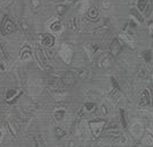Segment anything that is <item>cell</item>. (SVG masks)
Masks as SVG:
<instances>
[{"instance_id":"obj_1","label":"cell","mask_w":153,"mask_h":147,"mask_svg":"<svg viewBox=\"0 0 153 147\" xmlns=\"http://www.w3.org/2000/svg\"><path fill=\"white\" fill-rule=\"evenodd\" d=\"M104 125H105V121L104 120H91L88 122V127H90L93 136L95 137V138H98L101 135V131L103 129Z\"/></svg>"},{"instance_id":"obj_2","label":"cell","mask_w":153,"mask_h":147,"mask_svg":"<svg viewBox=\"0 0 153 147\" xmlns=\"http://www.w3.org/2000/svg\"><path fill=\"white\" fill-rule=\"evenodd\" d=\"M75 83H76V77H75L74 74H71V72H66L65 75L62 77H60L59 81H58L59 87H62V88L71 87Z\"/></svg>"},{"instance_id":"obj_3","label":"cell","mask_w":153,"mask_h":147,"mask_svg":"<svg viewBox=\"0 0 153 147\" xmlns=\"http://www.w3.org/2000/svg\"><path fill=\"white\" fill-rule=\"evenodd\" d=\"M15 24L8 16H5L1 21V34L2 35H8L15 31Z\"/></svg>"},{"instance_id":"obj_4","label":"cell","mask_w":153,"mask_h":147,"mask_svg":"<svg viewBox=\"0 0 153 147\" xmlns=\"http://www.w3.org/2000/svg\"><path fill=\"white\" fill-rule=\"evenodd\" d=\"M129 131H131V134L133 137H135V138H141V137L144 135V123L141 122V121L134 122V123L131 126Z\"/></svg>"},{"instance_id":"obj_5","label":"cell","mask_w":153,"mask_h":147,"mask_svg":"<svg viewBox=\"0 0 153 147\" xmlns=\"http://www.w3.org/2000/svg\"><path fill=\"white\" fill-rule=\"evenodd\" d=\"M36 58H38L40 65L42 66L43 68L49 69V68H50L49 59H48V57H47V55H45V52L42 50V48H41V47H36Z\"/></svg>"},{"instance_id":"obj_6","label":"cell","mask_w":153,"mask_h":147,"mask_svg":"<svg viewBox=\"0 0 153 147\" xmlns=\"http://www.w3.org/2000/svg\"><path fill=\"white\" fill-rule=\"evenodd\" d=\"M55 36H52L50 34H44V35L41 36V43L45 48H52L55 45Z\"/></svg>"},{"instance_id":"obj_7","label":"cell","mask_w":153,"mask_h":147,"mask_svg":"<svg viewBox=\"0 0 153 147\" xmlns=\"http://www.w3.org/2000/svg\"><path fill=\"white\" fill-rule=\"evenodd\" d=\"M121 51V44L118 40H114L110 45V53L112 57H117Z\"/></svg>"},{"instance_id":"obj_8","label":"cell","mask_w":153,"mask_h":147,"mask_svg":"<svg viewBox=\"0 0 153 147\" xmlns=\"http://www.w3.org/2000/svg\"><path fill=\"white\" fill-rule=\"evenodd\" d=\"M137 8L141 13H145L146 15L150 14V0H138Z\"/></svg>"},{"instance_id":"obj_9","label":"cell","mask_w":153,"mask_h":147,"mask_svg":"<svg viewBox=\"0 0 153 147\" xmlns=\"http://www.w3.org/2000/svg\"><path fill=\"white\" fill-rule=\"evenodd\" d=\"M138 101H140V105H142V106L148 105V104L150 103V91L146 89V88H145L144 91H142Z\"/></svg>"},{"instance_id":"obj_10","label":"cell","mask_w":153,"mask_h":147,"mask_svg":"<svg viewBox=\"0 0 153 147\" xmlns=\"http://www.w3.org/2000/svg\"><path fill=\"white\" fill-rule=\"evenodd\" d=\"M31 57H32V50H31V47H30V45H24L22 51H21V60H23V61H27V60L31 59Z\"/></svg>"},{"instance_id":"obj_11","label":"cell","mask_w":153,"mask_h":147,"mask_svg":"<svg viewBox=\"0 0 153 147\" xmlns=\"http://www.w3.org/2000/svg\"><path fill=\"white\" fill-rule=\"evenodd\" d=\"M67 27L69 31H77L79 27V24H78V19L76 17H69L68 21H67Z\"/></svg>"},{"instance_id":"obj_12","label":"cell","mask_w":153,"mask_h":147,"mask_svg":"<svg viewBox=\"0 0 153 147\" xmlns=\"http://www.w3.org/2000/svg\"><path fill=\"white\" fill-rule=\"evenodd\" d=\"M143 144L146 146H153V134L151 131H146L143 136Z\"/></svg>"},{"instance_id":"obj_13","label":"cell","mask_w":153,"mask_h":147,"mask_svg":"<svg viewBox=\"0 0 153 147\" xmlns=\"http://www.w3.org/2000/svg\"><path fill=\"white\" fill-rule=\"evenodd\" d=\"M83 111L84 112H86V113H93L95 110H97V105L92 102H88V103H85L83 105Z\"/></svg>"},{"instance_id":"obj_14","label":"cell","mask_w":153,"mask_h":147,"mask_svg":"<svg viewBox=\"0 0 153 147\" xmlns=\"http://www.w3.org/2000/svg\"><path fill=\"white\" fill-rule=\"evenodd\" d=\"M88 17L90 18V19H92V21H95V19H98V17H99L98 9H97L95 7H91V8H88Z\"/></svg>"},{"instance_id":"obj_15","label":"cell","mask_w":153,"mask_h":147,"mask_svg":"<svg viewBox=\"0 0 153 147\" xmlns=\"http://www.w3.org/2000/svg\"><path fill=\"white\" fill-rule=\"evenodd\" d=\"M17 89H14V88H10V89H8L7 92H6V100L7 101H9V102H13V98L14 96H17Z\"/></svg>"},{"instance_id":"obj_16","label":"cell","mask_w":153,"mask_h":147,"mask_svg":"<svg viewBox=\"0 0 153 147\" xmlns=\"http://www.w3.org/2000/svg\"><path fill=\"white\" fill-rule=\"evenodd\" d=\"M61 27H62V24H61L60 21H56L50 25V30L53 31V32H60Z\"/></svg>"},{"instance_id":"obj_17","label":"cell","mask_w":153,"mask_h":147,"mask_svg":"<svg viewBox=\"0 0 153 147\" xmlns=\"http://www.w3.org/2000/svg\"><path fill=\"white\" fill-rule=\"evenodd\" d=\"M119 38H120L121 40H123V41H124V42L127 44V45H129L131 48H134V40L129 38L128 35H125V34H120V36H119Z\"/></svg>"},{"instance_id":"obj_18","label":"cell","mask_w":153,"mask_h":147,"mask_svg":"<svg viewBox=\"0 0 153 147\" xmlns=\"http://www.w3.org/2000/svg\"><path fill=\"white\" fill-rule=\"evenodd\" d=\"M55 135L57 138H62L66 136V130L61 127H56L55 128Z\"/></svg>"},{"instance_id":"obj_19","label":"cell","mask_w":153,"mask_h":147,"mask_svg":"<svg viewBox=\"0 0 153 147\" xmlns=\"http://www.w3.org/2000/svg\"><path fill=\"white\" fill-rule=\"evenodd\" d=\"M138 114L141 115V118H144V119H151V118H153V113H151L149 110H140Z\"/></svg>"},{"instance_id":"obj_20","label":"cell","mask_w":153,"mask_h":147,"mask_svg":"<svg viewBox=\"0 0 153 147\" xmlns=\"http://www.w3.org/2000/svg\"><path fill=\"white\" fill-rule=\"evenodd\" d=\"M65 117V110H57L53 113V118H55L57 121H61Z\"/></svg>"},{"instance_id":"obj_21","label":"cell","mask_w":153,"mask_h":147,"mask_svg":"<svg viewBox=\"0 0 153 147\" xmlns=\"http://www.w3.org/2000/svg\"><path fill=\"white\" fill-rule=\"evenodd\" d=\"M100 66H101L102 68H108L110 66V60L107 55H103L102 59L100 60Z\"/></svg>"},{"instance_id":"obj_22","label":"cell","mask_w":153,"mask_h":147,"mask_svg":"<svg viewBox=\"0 0 153 147\" xmlns=\"http://www.w3.org/2000/svg\"><path fill=\"white\" fill-rule=\"evenodd\" d=\"M110 98L114 100V102H118V101H119V98H120V93H119V91L114 89L112 92L110 93Z\"/></svg>"},{"instance_id":"obj_23","label":"cell","mask_w":153,"mask_h":147,"mask_svg":"<svg viewBox=\"0 0 153 147\" xmlns=\"http://www.w3.org/2000/svg\"><path fill=\"white\" fill-rule=\"evenodd\" d=\"M101 111H102V114L107 117V115H109L111 113V108L108 106L107 104H102L101 105Z\"/></svg>"},{"instance_id":"obj_24","label":"cell","mask_w":153,"mask_h":147,"mask_svg":"<svg viewBox=\"0 0 153 147\" xmlns=\"http://www.w3.org/2000/svg\"><path fill=\"white\" fill-rule=\"evenodd\" d=\"M57 13L59 14V15H62V14H65L66 11H67V9H68V7H67V5H58L57 6Z\"/></svg>"},{"instance_id":"obj_25","label":"cell","mask_w":153,"mask_h":147,"mask_svg":"<svg viewBox=\"0 0 153 147\" xmlns=\"http://www.w3.org/2000/svg\"><path fill=\"white\" fill-rule=\"evenodd\" d=\"M151 57H152L151 51L146 50V51H144V52H143V58H144V60H145L146 62H150V61H151Z\"/></svg>"},{"instance_id":"obj_26","label":"cell","mask_w":153,"mask_h":147,"mask_svg":"<svg viewBox=\"0 0 153 147\" xmlns=\"http://www.w3.org/2000/svg\"><path fill=\"white\" fill-rule=\"evenodd\" d=\"M131 15H133L134 17H135V18H136V19L138 21V22H140V23H142V22H143V18H142V16H141V15L138 14V11H137V10H134V9H131Z\"/></svg>"},{"instance_id":"obj_27","label":"cell","mask_w":153,"mask_h":147,"mask_svg":"<svg viewBox=\"0 0 153 147\" xmlns=\"http://www.w3.org/2000/svg\"><path fill=\"white\" fill-rule=\"evenodd\" d=\"M128 142H129V138H128V135L127 134H123L120 136V144L121 145H126V144H128Z\"/></svg>"},{"instance_id":"obj_28","label":"cell","mask_w":153,"mask_h":147,"mask_svg":"<svg viewBox=\"0 0 153 147\" xmlns=\"http://www.w3.org/2000/svg\"><path fill=\"white\" fill-rule=\"evenodd\" d=\"M101 5H102V7H103L104 9H108L110 7V2L109 0H102V2H101Z\"/></svg>"},{"instance_id":"obj_29","label":"cell","mask_w":153,"mask_h":147,"mask_svg":"<svg viewBox=\"0 0 153 147\" xmlns=\"http://www.w3.org/2000/svg\"><path fill=\"white\" fill-rule=\"evenodd\" d=\"M21 26H22V30L24 31V32H27L28 31V26H27V24H25V22L24 21H21Z\"/></svg>"},{"instance_id":"obj_30","label":"cell","mask_w":153,"mask_h":147,"mask_svg":"<svg viewBox=\"0 0 153 147\" xmlns=\"http://www.w3.org/2000/svg\"><path fill=\"white\" fill-rule=\"evenodd\" d=\"M91 47H92V51L93 52H97V51H99L100 50V45L97 43H92L91 44Z\"/></svg>"},{"instance_id":"obj_31","label":"cell","mask_w":153,"mask_h":147,"mask_svg":"<svg viewBox=\"0 0 153 147\" xmlns=\"http://www.w3.org/2000/svg\"><path fill=\"white\" fill-rule=\"evenodd\" d=\"M31 5H32L33 8H36L40 5V1L39 0H31Z\"/></svg>"},{"instance_id":"obj_32","label":"cell","mask_w":153,"mask_h":147,"mask_svg":"<svg viewBox=\"0 0 153 147\" xmlns=\"http://www.w3.org/2000/svg\"><path fill=\"white\" fill-rule=\"evenodd\" d=\"M120 115H121V121H123V125L126 126V121H125V112H124V110H120Z\"/></svg>"},{"instance_id":"obj_33","label":"cell","mask_w":153,"mask_h":147,"mask_svg":"<svg viewBox=\"0 0 153 147\" xmlns=\"http://www.w3.org/2000/svg\"><path fill=\"white\" fill-rule=\"evenodd\" d=\"M149 33H150L151 36H153V22H151L149 24Z\"/></svg>"},{"instance_id":"obj_34","label":"cell","mask_w":153,"mask_h":147,"mask_svg":"<svg viewBox=\"0 0 153 147\" xmlns=\"http://www.w3.org/2000/svg\"><path fill=\"white\" fill-rule=\"evenodd\" d=\"M111 82L114 83V86H115V88H118V89H119V85H118V83L116 82V79L114 78V77H111Z\"/></svg>"},{"instance_id":"obj_35","label":"cell","mask_w":153,"mask_h":147,"mask_svg":"<svg viewBox=\"0 0 153 147\" xmlns=\"http://www.w3.org/2000/svg\"><path fill=\"white\" fill-rule=\"evenodd\" d=\"M150 128H151V129L153 130V121L151 122V123H150Z\"/></svg>"},{"instance_id":"obj_36","label":"cell","mask_w":153,"mask_h":147,"mask_svg":"<svg viewBox=\"0 0 153 147\" xmlns=\"http://www.w3.org/2000/svg\"><path fill=\"white\" fill-rule=\"evenodd\" d=\"M2 70H4V67H2V65L0 64V71H2Z\"/></svg>"},{"instance_id":"obj_37","label":"cell","mask_w":153,"mask_h":147,"mask_svg":"<svg viewBox=\"0 0 153 147\" xmlns=\"http://www.w3.org/2000/svg\"><path fill=\"white\" fill-rule=\"evenodd\" d=\"M152 79H153V72H152Z\"/></svg>"}]
</instances>
